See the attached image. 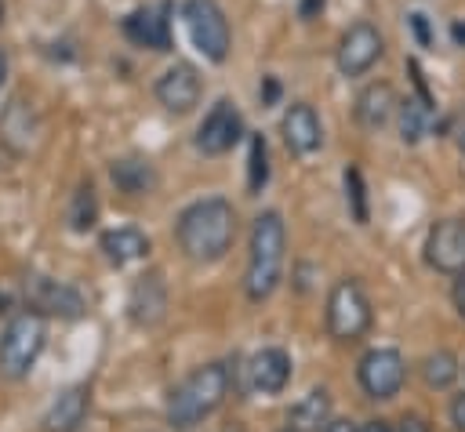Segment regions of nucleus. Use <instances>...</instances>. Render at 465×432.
<instances>
[{
    "instance_id": "nucleus-1",
    "label": "nucleus",
    "mask_w": 465,
    "mask_h": 432,
    "mask_svg": "<svg viewBox=\"0 0 465 432\" xmlns=\"http://www.w3.org/2000/svg\"><path fill=\"white\" fill-rule=\"evenodd\" d=\"M174 236H178V247L189 261L211 265V261L225 258V250L236 240V211L222 196L196 200L178 214Z\"/></svg>"
},
{
    "instance_id": "nucleus-2",
    "label": "nucleus",
    "mask_w": 465,
    "mask_h": 432,
    "mask_svg": "<svg viewBox=\"0 0 465 432\" xmlns=\"http://www.w3.org/2000/svg\"><path fill=\"white\" fill-rule=\"evenodd\" d=\"M287 261V229L280 211H262L251 225V243H247V272H243V290L251 301H265L283 276Z\"/></svg>"
},
{
    "instance_id": "nucleus-3",
    "label": "nucleus",
    "mask_w": 465,
    "mask_h": 432,
    "mask_svg": "<svg viewBox=\"0 0 465 432\" xmlns=\"http://www.w3.org/2000/svg\"><path fill=\"white\" fill-rule=\"evenodd\" d=\"M225 396H229V367L225 363H203L171 388L167 421L174 428H193L203 417H211L225 403Z\"/></svg>"
},
{
    "instance_id": "nucleus-4",
    "label": "nucleus",
    "mask_w": 465,
    "mask_h": 432,
    "mask_svg": "<svg viewBox=\"0 0 465 432\" xmlns=\"http://www.w3.org/2000/svg\"><path fill=\"white\" fill-rule=\"evenodd\" d=\"M44 341H47L44 312H36V309L15 312L0 330V370L7 378H25L33 370L36 356L44 352Z\"/></svg>"
},
{
    "instance_id": "nucleus-5",
    "label": "nucleus",
    "mask_w": 465,
    "mask_h": 432,
    "mask_svg": "<svg viewBox=\"0 0 465 432\" xmlns=\"http://www.w3.org/2000/svg\"><path fill=\"white\" fill-rule=\"evenodd\" d=\"M182 22L189 33V44L207 58V62H225L232 47V29L218 0H185L182 4Z\"/></svg>"
},
{
    "instance_id": "nucleus-6",
    "label": "nucleus",
    "mask_w": 465,
    "mask_h": 432,
    "mask_svg": "<svg viewBox=\"0 0 465 432\" xmlns=\"http://www.w3.org/2000/svg\"><path fill=\"white\" fill-rule=\"evenodd\" d=\"M327 334L341 345L360 341L371 330V298L356 280H338L327 294Z\"/></svg>"
},
{
    "instance_id": "nucleus-7",
    "label": "nucleus",
    "mask_w": 465,
    "mask_h": 432,
    "mask_svg": "<svg viewBox=\"0 0 465 432\" xmlns=\"http://www.w3.org/2000/svg\"><path fill=\"white\" fill-rule=\"evenodd\" d=\"M385 54V36L378 33V25L371 22H352L334 47V65L341 76H363L378 65V58Z\"/></svg>"
},
{
    "instance_id": "nucleus-8",
    "label": "nucleus",
    "mask_w": 465,
    "mask_h": 432,
    "mask_svg": "<svg viewBox=\"0 0 465 432\" xmlns=\"http://www.w3.org/2000/svg\"><path fill=\"white\" fill-rule=\"evenodd\" d=\"M360 388L371 399H392L407 381V363L396 349H371L356 367Z\"/></svg>"
},
{
    "instance_id": "nucleus-9",
    "label": "nucleus",
    "mask_w": 465,
    "mask_h": 432,
    "mask_svg": "<svg viewBox=\"0 0 465 432\" xmlns=\"http://www.w3.org/2000/svg\"><path fill=\"white\" fill-rule=\"evenodd\" d=\"M240 138H243V116H240L236 102H232V98H218V102L207 109L203 123L196 127V149H200L203 156H222V152H229Z\"/></svg>"
},
{
    "instance_id": "nucleus-10",
    "label": "nucleus",
    "mask_w": 465,
    "mask_h": 432,
    "mask_svg": "<svg viewBox=\"0 0 465 432\" xmlns=\"http://www.w3.org/2000/svg\"><path fill=\"white\" fill-rule=\"evenodd\" d=\"M153 94H156V102H160L171 116H185V113H193V109L200 105L203 80H200V73H196L189 62H174V65H167V69L160 73Z\"/></svg>"
},
{
    "instance_id": "nucleus-11",
    "label": "nucleus",
    "mask_w": 465,
    "mask_h": 432,
    "mask_svg": "<svg viewBox=\"0 0 465 432\" xmlns=\"http://www.w3.org/2000/svg\"><path fill=\"white\" fill-rule=\"evenodd\" d=\"M425 261L436 272L461 276L465 272V218H443L425 236Z\"/></svg>"
},
{
    "instance_id": "nucleus-12",
    "label": "nucleus",
    "mask_w": 465,
    "mask_h": 432,
    "mask_svg": "<svg viewBox=\"0 0 465 432\" xmlns=\"http://www.w3.org/2000/svg\"><path fill=\"white\" fill-rule=\"evenodd\" d=\"M124 36H127L134 47L171 51V40H174V36H171V0L134 7V11L124 18Z\"/></svg>"
},
{
    "instance_id": "nucleus-13",
    "label": "nucleus",
    "mask_w": 465,
    "mask_h": 432,
    "mask_svg": "<svg viewBox=\"0 0 465 432\" xmlns=\"http://www.w3.org/2000/svg\"><path fill=\"white\" fill-rule=\"evenodd\" d=\"M280 134H283V145L294 156H312L323 145V123H320V116H316V109L309 102H291L283 109Z\"/></svg>"
},
{
    "instance_id": "nucleus-14",
    "label": "nucleus",
    "mask_w": 465,
    "mask_h": 432,
    "mask_svg": "<svg viewBox=\"0 0 465 432\" xmlns=\"http://www.w3.org/2000/svg\"><path fill=\"white\" fill-rule=\"evenodd\" d=\"M25 294H29V305L36 312H51V316H62V319H80L84 316V294L76 287L62 283V280L29 276Z\"/></svg>"
},
{
    "instance_id": "nucleus-15",
    "label": "nucleus",
    "mask_w": 465,
    "mask_h": 432,
    "mask_svg": "<svg viewBox=\"0 0 465 432\" xmlns=\"http://www.w3.org/2000/svg\"><path fill=\"white\" fill-rule=\"evenodd\" d=\"M163 309H167V283L160 272H145L134 280L131 294H127V316L138 323V327H153L163 319Z\"/></svg>"
},
{
    "instance_id": "nucleus-16",
    "label": "nucleus",
    "mask_w": 465,
    "mask_h": 432,
    "mask_svg": "<svg viewBox=\"0 0 465 432\" xmlns=\"http://www.w3.org/2000/svg\"><path fill=\"white\" fill-rule=\"evenodd\" d=\"M247 378H251V388L276 396L291 381V356L283 349H258L247 363Z\"/></svg>"
},
{
    "instance_id": "nucleus-17",
    "label": "nucleus",
    "mask_w": 465,
    "mask_h": 432,
    "mask_svg": "<svg viewBox=\"0 0 465 432\" xmlns=\"http://www.w3.org/2000/svg\"><path fill=\"white\" fill-rule=\"evenodd\" d=\"M360 127L367 131H381L392 116H396V91L385 83V80H374L367 83L360 94H356V105H352Z\"/></svg>"
},
{
    "instance_id": "nucleus-18",
    "label": "nucleus",
    "mask_w": 465,
    "mask_h": 432,
    "mask_svg": "<svg viewBox=\"0 0 465 432\" xmlns=\"http://www.w3.org/2000/svg\"><path fill=\"white\" fill-rule=\"evenodd\" d=\"M36 113L33 105H25L22 98H11V105L0 116V138L11 152H29V145L36 142Z\"/></svg>"
},
{
    "instance_id": "nucleus-19",
    "label": "nucleus",
    "mask_w": 465,
    "mask_h": 432,
    "mask_svg": "<svg viewBox=\"0 0 465 432\" xmlns=\"http://www.w3.org/2000/svg\"><path fill=\"white\" fill-rule=\"evenodd\" d=\"M87 407H91L87 388H84V385H73V388H65V392H58V396L51 399V407H47V414H44V428H47V432H73V428L84 421Z\"/></svg>"
},
{
    "instance_id": "nucleus-20",
    "label": "nucleus",
    "mask_w": 465,
    "mask_h": 432,
    "mask_svg": "<svg viewBox=\"0 0 465 432\" xmlns=\"http://www.w3.org/2000/svg\"><path fill=\"white\" fill-rule=\"evenodd\" d=\"M102 254L109 265H131V261L149 254V236L134 225L109 229V232H102Z\"/></svg>"
},
{
    "instance_id": "nucleus-21",
    "label": "nucleus",
    "mask_w": 465,
    "mask_h": 432,
    "mask_svg": "<svg viewBox=\"0 0 465 432\" xmlns=\"http://www.w3.org/2000/svg\"><path fill=\"white\" fill-rule=\"evenodd\" d=\"M109 178H113V185H116L120 192H127V196H145V192L156 185V171H153V163L142 160V156L113 160Z\"/></svg>"
},
{
    "instance_id": "nucleus-22",
    "label": "nucleus",
    "mask_w": 465,
    "mask_h": 432,
    "mask_svg": "<svg viewBox=\"0 0 465 432\" xmlns=\"http://www.w3.org/2000/svg\"><path fill=\"white\" fill-rule=\"evenodd\" d=\"M331 421V396L327 388H312L291 407V428L294 432H320Z\"/></svg>"
},
{
    "instance_id": "nucleus-23",
    "label": "nucleus",
    "mask_w": 465,
    "mask_h": 432,
    "mask_svg": "<svg viewBox=\"0 0 465 432\" xmlns=\"http://www.w3.org/2000/svg\"><path fill=\"white\" fill-rule=\"evenodd\" d=\"M425 127H429V105L425 102H418V98L396 102V131H400L403 145H418L425 138Z\"/></svg>"
},
{
    "instance_id": "nucleus-24",
    "label": "nucleus",
    "mask_w": 465,
    "mask_h": 432,
    "mask_svg": "<svg viewBox=\"0 0 465 432\" xmlns=\"http://www.w3.org/2000/svg\"><path fill=\"white\" fill-rule=\"evenodd\" d=\"M421 378L429 388H450L458 378V356L450 349H436L421 359Z\"/></svg>"
},
{
    "instance_id": "nucleus-25",
    "label": "nucleus",
    "mask_w": 465,
    "mask_h": 432,
    "mask_svg": "<svg viewBox=\"0 0 465 432\" xmlns=\"http://www.w3.org/2000/svg\"><path fill=\"white\" fill-rule=\"evenodd\" d=\"M265 182H269V145L262 134H251L247 138V189L262 192Z\"/></svg>"
},
{
    "instance_id": "nucleus-26",
    "label": "nucleus",
    "mask_w": 465,
    "mask_h": 432,
    "mask_svg": "<svg viewBox=\"0 0 465 432\" xmlns=\"http://www.w3.org/2000/svg\"><path fill=\"white\" fill-rule=\"evenodd\" d=\"M94 221H98V200H94L91 182H84V185L73 192V203H69V229H73V232H87Z\"/></svg>"
},
{
    "instance_id": "nucleus-27",
    "label": "nucleus",
    "mask_w": 465,
    "mask_h": 432,
    "mask_svg": "<svg viewBox=\"0 0 465 432\" xmlns=\"http://www.w3.org/2000/svg\"><path fill=\"white\" fill-rule=\"evenodd\" d=\"M345 200L352 207V218L363 225L367 221V185H363L360 167H345Z\"/></svg>"
},
{
    "instance_id": "nucleus-28",
    "label": "nucleus",
    "mask_w": 465,
    "mask_h": 432,
    "mask_svg": "<svg viewBox=\"0 0 465 432\" xmlns=\"http://www.w3.org/2000/svg\"><path fill=\"white\" fill-rule=\"evenodd\" d=\"M407 25L414 29V40H418L421 47H432V29H429V18H425L421 11H411V15H407Z\"/></svg>"
},
{
    "instance_id": "nucleus-29",
    "label": "nucleus",
    "mask_w": 465,
    "mask_h": 432,
    "mask_svg": "<svg viewBox=\"0 0 465 432\" xmlns=\"http://www.w3.org/2000/svg\"><path fill=\"white\" fill-rule=\"evenodd\" d=\"M396 432H432V428H429L425 417H418V414H403L400 425H396Z\"/></svg>"
},
{
    "instance_id": "nucleus-30",
    "label": "nucleus",
    "mask_w": 465,
    "mask_h": 432,
    "mask_svg": "<svg viewBox=\"0 0 465 432\" xmlns=\"http://www.w3.org/2000/svg\"><path fill=\"white\" fill-rule=\"evenodd\" d=\"M258 94H262V105H272V102L280 98V83H276V76H262Z\"/></svg>"
},
{
    "instance_id": "nucleus-31",
    "label": "nucleus",
    "mask_w": 465,
    "mask_h": 432,
    "mask_svg": "<svg viewBox=\"0 0 465 432\" xmlns=\"http://www.w3.org/2000/svg\"><path fill=\"white\" fill-rule=\"evenodd\" d=\"M450 425H454L458 432H465V392L450 399Z\"/></svg>"
},
{
    "instance_id": "nucleus-32",
    "label": "nucleus",
    "mask_w": 465,
    "mask_h": 432,
    "mask_svg": "<svg viewBox=\"0 0 465 432\" xmlns=\"http://www.w3.org/2000/svg\"><path fill=\"white\" fill-rule=\"evenodd\" d=\"M320 11H323V0H302V4H298V15H302L305 22H312Z\"/></svg>"
},
{
    "instance_id": "nucleus-33",
    "label": "nucleus",
    "mask_w": 465,
    "mask_h": 432,
    "mask_svg": "<svg viewBox=\"0 0 465 432\" xmlns=\"http://www.w3.org/2000/svg\"><path fill=\"white\" fill-rule=\"evenodd\" d=\"M360 425L356 421H349V417H331L327 425H323V432H356Z\"/></svg>"
},
{
    "instance_id": "nucleus-34",
    "label": "nucleus",
    "mask_w": 465,
    "mask_h": 432,
    "mask_svg": "<svg viewBox=\"0 0 465 432\" xmlns=\"http://www.w3.org/2000/svg\"><path fill=\"white\" fill-rule=\"evenodd\" d=\"M450 298H454V309H458V316L465 319V272H461V280L454 283V294H450Z\"/></svg>"
},
{
    "instance_id": "nucleus-35",
    "label": "nucleus",
    "mask_w": 465,
    "mask_h": 432,
    "mask_svg": "<svg viewBox=\"0 0 465 432\" xmlns=\"http://www.w3.org/2000/svg\"><path fill=\"white\" fill-rule=\"evenodd\" d=\"M356 432H396V428H392L389 421H363Z\"/></svg>"
},
{
    "instance_id": "nucleus-36",
    "label": "nucleus",
    "mask_w": 465,
    "mask_h": 432,
    "mask_svg": "<svg viewBox=\"0 0 465 432\" xmlns=\"http://www.w3.org/2000/svg\"><path fill=\"white\" fill-rule=\"evenodd\" d=\"M450 36H454L458 47H465V22H454V25H450Z\"/></svg>"
},
{
    "instance_id": "nucleus-37",
    "label": "nucleus",
    "mask_w": 465,
    "mask_h": 432,
    "mask_svg": "<svg viewBox=\"0 0 465 432\" xmlns=\"http://www.w3.org/2000/svg\"><path fill=\"white\" fill-rule=\"evenodd\" d=\"M4 80H7V51L0 47V87H4Z\"/></svg>"
},
{
    "instance_id": "nucleus-38",
    "label": "nucleus",
    "mask_w": 465,
    "mask_h": 432,
    "mask_svg": "<svg viewBox=\"0 0 465 432\" xmlns=\"http://www.w3.org/2000/svg\"><path fill=\"white\" fill-rule=\"evenodd\" d=\"M458 145H461V152H465V131H461V138H458Z\"/></svg>"
},
{
    "instance_id": "nucleus-39",
    "label": "nucleus",
    "mask_w": 465,
    "mask_h": 432,
    "mask_svg": "<svg viewBox=\"0 0 465 432\" xmlns=\"http://www.w3.org/2000/svg\"><path fill=\"white\" fill-rule=\"evenodd\" d=\"M0 22H4V4H0Z\"/></svg>"
}]
</instances>
